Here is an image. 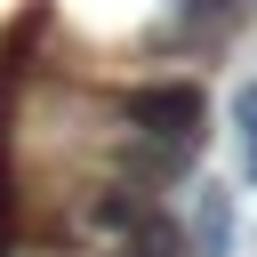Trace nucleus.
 Here are the masks:
<instances>
[{
	"mask_svg": "<svg viewBox=\"0 0 257 257\" xmlns=\"http://www.w3.org/2000/svg\"><path fill=\"white\" fill-rule=\"evenodd\" d=\"M120 120H128L137 145H185V153H201L209 96H201V80H137V88H120Z\"/></svg>",
	"mask_w": 257,
	"mask_h": 257,
	"instance_id": "nucleus-1",
	"label": "nucleus"
},
{
	"mask_svg": "<svg viewBox=\"0 0 257 257\" xmlns=\"http://www.w3.org/2000/svg\"><path fill=\"white\" fill-rule=\"evenodd\" d=\"M88 217L120 241V257H185V225H177L153 193H137V185H104V193L88 201Z\"/></svg>",
	"mask_w": 257,
	"mask_h": 257,
	"instance_id": "nucleus-2",
	"label": "nucleus"
},
{
	"mask_svg": "<svg viewBox=\"0 0 257 257\" xmlns=\"http://www.w3.org/2000/svg\"><path fill=\"white\" fill-rule=\"evenodd\" d=\"M185 249H201V257H225L233 249V193L225 185H201V209H193V241Z\"/></svg>",
	"mask_w": 257,
	"mask_h": 257,
	"instance_id": "nucleus-3",
	"label": "nucleus"
},
{
	"mask_svg": "<svg viewBox=\"0 0 257 257\" xmlns=\"http://www.w3.org/2000/svg\"><path fill=\"white\" fill-rule=\"evenodd\" d=\"M233 16H241V0H177V32H193V24L217 32V24H233Z\"/></svg>",
	"mask_w": 257,
	"mask_h": 257,
	"instance_id": "nucleus-4",
	"label": "nucleus"
},
{
	"mask_svg": "<svg viewBox=\"0 0 257 257\" xmlns=\"http://www.w3.org/2000/svg\"><path fill=\"white\" fill-rule=\"evenodd\" d=\"M233 120H241V128L257 137V80H241V96H233Z\"/></svg>",
	"mask_w": 257,
	"mask_h": 257,
	"instance_id": "nucleus-5",
	"label": "nucleus"
},
{
	"mask_svg": "<svg viewBox=\"0 0 257 257\" xmlns=\"http://www.w3.org/2000/svg\"><path fill=\"white\" fill-rule=\"evenodd\" d=\"M241 177H249V185H257V137H249V153H241Z\"/></svg>",
	"mask_w": 257,
	"mask_h": 257,
	"instance_id": "nucleus-6",
	"label": "nucleus"
}]
</instances>
